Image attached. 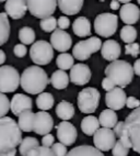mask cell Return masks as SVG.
Wrapping results in <instances>:
<instances>
[{"label": "cell", "mask_w": 140, "mask_h": 156, "mask_svg": "<svg viewBox=\"0 0 140 156\" xmlns=\"http://www.w3.org/2000/svg\"><path fill=\"white\" fill-rule=\"evenodd\" d=\"M22 142V131L12 118H0V156H15Z\"/></svg>", "instance_id": "1"}, {"label": "cell", "mask_w": 140, "mask_h": 156, "mask_svg": "<svg viewBox=\"0 0 140 156\" xmlns=\"http://www.w3.org/2000/svg\"><path fill=\"white\" fill-rule=\"evenodd\" d=\"M49 84V79L42 67L34 65L23 70L21 76V86L24 91L31 95L42 94Z\"/></svg>", "instance_id": "2"}, {"label": "cell", "mask_w": 140, "mask_h": 156, "mask_svg": "<svg viewBox=\"0 0 140 156\" xmlns=\"http://www.w3.org/2000/svg\"><path fill=\"white\" fill-rule=\"evenodd\" d=\"M105 75L115 84L116 87L125 88L132 81L134 78V67L127 61L117 59L112 62L105 68Z\"/></svg>", "instance_id": "3"}, {"label": "cell", "mask_w": 140, "mask_h": 156, "mask_svg": "<svg viewBox=\"0 0 140 156\" xmlns=\"http://www.w3.org/2000/svg\"><path fill=\"white\" fill-rule=\"evenodd\" d=\"M101 94L96 88L87 87L78 94V108L82 113H93L100 103Z\"/></svg>", "instance_id": "4"}, {"label": "cell", "mask_w": 140, "mask_h": 156, "mask_svg": "<svg viewBox=\"0 0 140 156\" xmlns=\"http://www.w3.org/2000/svg\"><path fill=\"white\" fill-rule=\"evenodd\" d=\"M118 27V17L114 13L98 14L94 20V31L95 33L103 37H109L115 34Z\"/></svg>", "instance_id": "5"}, {"label": "cell", "mask_w": 140, "mask_h": 156, "mask_svg": "<svg viewBox=\"0 0 140 156\" xmlns=\"http://www.w3.org/2000/svg\"><path fill=\"white\" fill-rule=\"evenodd\" d=\"M21 84V76L14 67L3 65L0 67V92H13Z\"/></svg>", "instance_id": "6"}, {"label": "cell", "mask_w": 140, "mask_h": 156, "mask_svg": "<svg viewBox=\"0 0 140 156\" xmlns=\"http://www.w3.org/2000/svg\"><path fill=\"white\" fill-rule=\"evenodd\" d=\"M102 48L101 39L98 36H92L90 39L78 42L72 48L73 57L78 61H87L93 53H96Z\"/></svg>", "instance_id": "7"}, {"label": "cell", "mask_w": 140, "mask_h": 156, "mask_svg": "<svg viewBox=\"0 0 140 156\" xmlns=\"http://www.w3.org/2000/svg\"><path fill=\"white\" fill-rule=\"evenodd\" d=\"M30 57L36 65H47L53 61L54 48L44 40H39L31 46Z\"/></svg>", "instance_id": "8"}, {"label": "cell", "mask_w": 140, "mask_h": 156, "mask_svg": "<svg viewBox=\"0 0 140 156\" xmlns=\"http://www.w3.org/2000/svg\"><path fill=\"white\" fill-rule=\"evenodd\" d=\"M125 126L128 130L132 150L140 154V107L132 110L125 119Z\"/></svg>", "instance_id": "9"}, {"label": "cell", "mask_w": 140, "mask_h": 156, "mask_svg": "<svg viewBox=\"0 0 140 156\" xmlns=\"http://www.w3.org/2000/svg\"><path fill=\"white\" fill-rule=\"evenodd\" d=\"M26 3H28V11L31 12L32 16L42 20L53 17V13L57 8V1L55 0H48V1L28 0L26 1Z\"/></svg>", "instance_id": "10"}, {"label": "cell", "mask_w": 140, "mask_h": 156, "mask_svg": "<svg viewBox=\"0 0 140 156\" xmlns=\"http://www.w3.org/2000/svg\"><path fill=\"white\" fill-rule=\"evenodd\" d=\"M93 143L98 151L107 152L113 150L114 145L116 144V135L112 129L101 128L93 135Z\"/></svg>", "instance_id": "11"}, {"label": "cell", "mask_w": 140, "mask_h": 156, "mask_svg": "<svg viewBox=\"0 0 140 156\" xmlns=\"http://www.w3.org/2000/svg\"><path fill=\"white\" fill-rule=\"evenodd\" d=\"M54 128L53 117L46 111H38L34 114L33 131L39 135H47Z\"/></svg>", "instance_id": "12"}, {"label": "cell", "mask_w": 140, "mask_h": 156, "mask_svg": "<svg viewBox=\"0 0 140 156\" xmlns=\"http://www.w3.org/2000/svg\"><path fill=\"white\" fill-rule=\"evenodd\" d=\"M56 130L59 143H62L66 146L75 144V142L77 141L78 132H77L76 126H73L72 123L68 122V121H62L56 126Z\"/></svg>", "instance_id": "13"}, {"label": "cell", "mask_w": 140, "mask_h": 156, "mask_svg": "<svg viewBox=\"0 0 140 156\" xmlns=\"http://www.w3.org/2000/svg\"><path fill=\"white\" fill-rule=\"evenodd\" d=\"M127 96L123 88L115 87L111 91H107L105 95V103L111 110H121L126 106Z\"/></svg>", "instance_id": "14"}, {"label": "cell", "mask_w": 140, "mask_h": 156, "mask_svg": "<svg viewBox=\"0 0 140 156\" xmlns=\"http://www.w3.org/2000/svg\"><path fill=\"white\" fill-rule=\"evenodd\" d=\"M91 76L92 74H91L90 67L82 63L75 64L70 69V80L77 86L87 85L91 79Z\"/></svg>", "instance_id": "15"}, {"label": "cell", "mask_w": 140, "mask_h": 156, "mask_svg": "<svg viewBox=\"0 0 140 156\" xmlns=\"http://www.w3.org/2000/svg\"><path fill=\"white\" fill-rule=\"evenodd\" d=\"M51 45L59 52H66L72 45V39L68 32L57 29L51 36Z\"/></svg>", "instance_id": "16"}, {"label": "cell", "mask_w": 140, "mask_h": 156, "mask_svg": "<svg viewBox=\"0 0 140 156\" xmlns=\"http://www.w3.org/2000/svg\"><path fill=\"white\" fill-rule=\"evenodd\" d=\"M5 10L8 17L13 20L22 19L28 11V3L26 1L21 0H8L5 2Z\"/></svg>", "instance_id": "17"}, {"label": "cell", "mask_w": 140, "mask_h": 156, "mask_svg": "<svg viewBox=\"0 0 140 156\" xmlns=\"http://www.w3.org/2000/svg\"><path fill=\"white\" fill-rule=\"evenodd\" d=\"M32 106H33L32 99L28 96L22 95V94H15L11 100L10 110L14 115L19 117L22 112L26 111V110H32Z\"/></svg>", "instance_id": "18"}, {"label": "cell", "mask_w": 140, "mask_h": 156, "mask_svg": "<svg viewBox=\"0 0 140 156\" xmlns=\"http://www.w3.org/2000/svg\"><path fill=\"white\" fill-rule=\"evenodd\" d=\"M119 17L126 25H132L140 19V9L135 3H126L121 8Z\"/></svg>", "instance_id": "19"}, {"label": "cell", "mask_w": 140, "mask_h": 156, "mask_svg": "<svg viewBox=\"0 0 140 156\" xmlns=\"http://www.w3.org/2000/svg\"><path fill=\"white\" fill-rule=\"evenodd\" d=\"M101 54L104 59L111 62L117 61L118 57L122 54V48L119 43L116 42L115 40H106L102 44Z\"/></svg>", "instance_id": "20"}, {"label": "cell", "mask_w": 140, "mask_h": 156, "mask_svg": "<svg viewBox=\"0 0 140 156\" xmlns=\"http://www.w3.org/2000/svg\"><path fill=\"white\" fill-rule=\"evenodd\" d=\"M82 0H59L57 1V6L62 10V13L67 16H75L79 13L83 7Z\"/></svg>", "instance_id": "21"}, {"label": "cell", "mask_w": 140, "mask_h": 156, "mask_svg": "<svg viewBox=\"0 0 140 156\" xmlns=\"http://www.w3.org/2000/svg\"><path fill=\"white\" fill-rule=\"evenodd\" d=\"M72 31L77 36L84 37L91 35V22L85 17H79L73 21Z\"/></svg>", "instance_id": "22"}, {"label": "cell", "mask_w": 140, "mask_h": 156, "mask_svg": "<svg viewBox=\"0 0 140 156\" xmlns=\"http://www.w3.org/2000/svg\"><path fill=\"white\" fill-rule=\"evenodd\" d=\"M100 129V121L94 115H88L81 121V130L85 135L92 136Z\"/></svg>", "instance_id": "23"}, {"label": "cell", "mask_w": 140, "mask_h": 156, "mask_svg": "<svg viewBox=\"0 0 140 156\" xmlns=\"http://www.w3.org/2000/svg\"><path fill=\"white\" fill-rule=\"evenodd\" d=\"M66 156H105L101 151L93 147L91 145H80L71 148Z\"/></svg>", "instance_id": "24"}, {"label": "cell", "mask_w": 140, "mask_h": 156, "mask_svg": "<svg viewBox=\"0 0 140 156\" xmlns=\"http://www.w3.org/2000/svg\"><path fill=\"white\" fill-rule=\"evenodd\" d=\"M98 121H100V124H101L103 128L106 129H114L115 126L117 124V114L114 110H111V109H105L100 113V117H98Z\"/></svg>", "instance_id": "25"}, {"label": "cell", "mask_w": 140, "mask_h": 156, "mask_svg": "<svg viewBox=\"0 0 140 156\" xmlns=\"http://www.w3.org/2000/svg\"><path fill=\"white\" fill-rule=\"evenodd\" d=\"M49 83L52 84V86L55 88V89H65L67 88L68 84H69V77L66 74V72L64 70H56L52 74V77L49 79Z\"/></svg>", "instance_id": "26"}, {"label": "cell", "mask_w": 140, "mask_h": 156, "mask_svg": "<svg viewBox=\"0 0 140 156\" xmlns=\"http://www.w3.org/2000/svg\"><path fill=\"white\" fill-rule=\"evenodd\" d=\"M56 114L59 119L68 121L75 115V107L68 101H60L56 107Z\"/></svg>", "instance_id": "27"}, {"label": "cell", "mask_w": 140, "mask_h": 156, "mask_svg": "<svg viewBox=\"0 0 140 156\" xmlns=\"http://www.w3.org/2000/svg\"><path fill=\"white\" fill-rule=\"evenodd\" d=\"M34 114L32 110H26V111L22 112L19 115V120H18V124H19L21 131L23 132H31L33 131V120H34Z\"/></svg>", "instance_id": "28"}, {"label": "cell", "mask_w": 140, "mask_h": 156, "mask_svg": "<svg viewBox=\"0 0 140 156\" xmlns=\"http://www.w3.org/2000/svg\"><path fill=\"white\" fill-rule=\"evenodd\" d=\"M10 36V22L6 12H0V46L7 43Z\"/></svg>", "instance_id": "29"}, {"label": "cell", "mask_w": 140, "mask_h": 156, "mask_svg": "<svg viewBox=\"0 0 140 156\" xmlns=\"http://www.w3.org/2000/svg\"><path fill=\"white\" fill-rule=\"evenodd\" d=\"M36 106L42 111H47L53 108L54 106V97L49 92H42L39 94L36 99Z\"/></svg>", "instance_id": "30"}, {"label": "cell", "mask_w": 140, "mask_h": 156, "mask_svg": "<svg viewBox=\"0 0 140 156\" xmlns=\"http://www.w3.org/2000/svg\"><path fill=\"white\" fill-rule=\"evenodd\" d=\"M38 144H39L38 140H37L36 137H32V136L24 137V139L22 140V142H21L20 147H19L21 156H26L30 151H32L33 148L39 146Z\"/></svg>", "instance_id": "31"}, {"label": "cell", "mask_w": 140, "mask_h": 156, "mask_svg": "<svg viewBox=\"0 0 140 156\" xmlns=\"http://www.w3.org/2000/svg\"><path fill=\"white\" fill-rule=\"evenodd\" d=\"M35 31L30 27H23L19 31V40L23 45H30L35 41Z\"/></svg>", "instance_id": "32"}, {"label": "cell", "mask_w": 140, "mask_h": 156, "mask_svg": "<svg viewBox=\"0 0 140 156\" xmlns=\"http://www.w3.org/2000/svg\"><path fill=\"white\" fill-rule=\"evenodd\" d=\"M121 39L126 44L135 43L137 39V30L132 25H125L121 30Z\"/></svg>", "instance_id": "33"}, {"label": "cell", "mask_w": 140, "mask_h": 156, "mask_svg": "<svg viewBox=\"0 0 140 156\" xmlns=\"http://www.w3.org/2000/svg\"><path fill=\"white\" fill-rule=\"evenodd\" d=\"M73 63H75L73 56L68 53H62L60 55L57 56L56 65L59 67L60 70H64L65 72V70L67 69H71L73 67Z\"/></svg>", "instance_id": "34"}, {"label": "cell", "mask_w": 140, "mask_h": 156, "mask_svg": "<svg viewBox=\"0 0 140 156\" xmlns=\"http://www.w3.org/2000/svg\"><path fill=\"white\" fill-rule=\"evenodd\" d=\"M39 27H41V29L44 32H47V33L53 32L57 28V19L55 17H49V18H46V19L41 20Z\"/></svg>", "instance_id": "35"}, {"label": "cell", "mask_w": 140, "mask_h": 156, "mask_svg": "<svg viewBox=\"0 0 140 156\" xmlns=\"http://www.w3.org/2000/svg\"><path fill=\"white\" fill-rule=\"evenodd\" d=\"M26 156H56L54 154L53 150L49 147H45V146H37L30 151Z\"/></svg>", "instance_id": "36"}, {"label": "cell", "mask_w": 140, "mask_h": 156, "mask_svg": "<svg viewBox=\"0 0 140 156\" xmlns=\"http://www.w3.org/2000/svg\"><path fill=\"white\" fill-rule=\"evenodd\" d=\"M10 106L11 101L9 100V98L5 94L0 92V118H5V115L10 110Z\"/></svg>", "instance_id": "37"}, {"label": "cell", "mask_w": 140, "mask_h": 156, "mask_svg": "<svg viewBox=\"0 0 140 156\" xmlns=\"http://www.w3.org/2000/svg\"><path fill=\"white\" fill-rule=\"evenodd\" d=\"M128 153H129V148H127L119 140L116 142V144L114 145V147L112 150L113 156H127Z\"/></svg>", "instance_id": "38"}, {"label": "cell", "mask_w": 140, "mask_h": 156, "mask_svg": "<svg viewBox=\"0 0 140 156\" xmlns=\"http://www.w3.org/2000/svg\"><path fill=\"white\" fill-rule=\"evenodd\" d=\"M125 53H126V55H130L132 57H137L140 53V45L138 43L126 44V46H125Z\"/></svg>", "instance_id": "39"}, {"label": "cell", "mask_w": 140, "mask_h": 156, "mask_svg": "<svg viewBox=\"0 0 140 156\" xmlns=\"http://www.w3.org/2000/svg\"><path fill=\"white\" fill-rule=\"evenodd\" d=\"M52 150H53L54 154L56 156H66L68 153L67 146L62 143H55V144L52 146Z\"/></svg>", "instance_id": "40"}, {"label": "cell", "mask_w": 140, "mask_h": 156, "mask_svg": "<svg viewBox=\"0 0 140 156\" xmlns=\"http://www.w3.org/2000/svg\"><path fill=\"white\" fill-rule=\"evenodd\" d=\"M119 141L123 143L127 148H132V141H130V137H129V133H128V130H127L126 126H125V129H124L123 133H122L121 137H119Z\"/></svg>", "instance_id": "41"}, {"label": "cell", "mask_w": 140, "mask_h": 156, "mask_svg": "<svg viewBox=\"0 0 140 156\" xmlns=\"http://www.w3.org/2000/svg\"><path fill=\"white\" fill-rule=\"evenodd\" d=\"M26 53H28V48H25V45H23L22 43L21 44H17L15 46H14L13 48V54L17 57H24V56L26 55Z\"/></svg>", "instance_id": "42"}, {"label": "cell", "mask_w": 140, "mask_h": 156, "mask_svg": "<svg viewBox=\"0 0 140 156\" xmlns=\"http://www.w3.org/2000/svg\"><path fill=\"white\" fill-rule=\"evenodd\" d=\"M57 25H58V29L65 31L70 27V20L67 17H65V16L59 17L58 20H57Z\"/></svg>", "instance_id": "43"}, {"label": "cell", "mask_w": 140, "mask_h": 156, "mask_svg": "<svg viewBox=\"0 0 140 156\" xmlns=\"http://www.w3.org/2000/svg\"><path fill=\"white\" fill-rule=\"evenodd\" d=\"M126 106L127 108L129 109H137L140 107V100H138L136 97H132V96H130V97L127 98V101H126Z\"/></svg>", "instance_id": "44"}, {"label": "cell", "mask_w": 140, "mask_h": 156, "mask_svg": "<svg viewBox=\"0 0 140 156\" xmlns=\"http://www.w3.org/2000/svg\"><path fill=\"white\" fill-rule=\"evenodd\" d=\"M42 144H43V146H45V147L51 148V146H53V145L55 144V137H54V135H52V134L44 135L42 139Z\"/></svg>", "instance_id": "45"}, {"label": "cell", "mask_w": 140, "mask_h": 156, "mask_svg": "<svg viewBox=\"0 0 140 156\" xmlns=\"http://www.w3.org/2000/svg\"><path fill=\"white\" fill-rule=\"evenodd\" d=\"M115 84L113 83L109 78H107V77H105L102 80V88H103L104 90H106V91H111V90H113L115 88Z\"/></svg>", "instance_id": "46"}, {"label": "cell", "mask_w": 140, "mask_h": 156, "mask_svg": "<svg viewBox=\"0 0 140 156\" xmlns=\"http://www.w3.org/2000/svg\"><path fill=\"white\" fill-rule=\"evenodd\" d=\"M124 129H125V121H118L117 122V124L115 126V128H114V133H115V135H116V137H121V135H122V133H123V131H124Z\"/></svg>", "instance_id": "47"}, {"label": "cell", "mask_w": 140, "mask_h": 156, "mask_svg": "<svg viewBox=\"0 0 140 156\" xmlns=\"http://www.w3.org/2000/svg\"><path fill=\"white\" fill-rule=\"evenodd\" d=\"M134 73L136 74L137 76L140 77V58L139 59H136V62L134 63Z\"/></svg>", "instance_id": "48"}, {"label": "cell", "mask_w": 140, "mask_h": 156, "mask_svg": "<svg viewBox=\"0 0 140 156\" xmlns=\"http://www.w3.org/2000/svg\"><path fill=\"white\" fill-rule=\"evenodd\" d=\"M111 9L112 10H118V8H119V1H117V0H113V1H111Z\"/></svg>", "instance_id": "49"}, {"label": "cell", "mask_w": 140, "mask_h": 156, "mask_svg": "<svg viewBox=\"0 0 140 156\" xmlns=\"http://www.w3.org/2000/svg\"><path fill=\"white\" fill-rule=\"evenodd\" d=\"M6 53L3 52L2 50H0V65L5 64V62H6Z\"/></svg>", "instance_id": "50"}, {"label": "cell", "mask_w": 140, "mask_h": 156, "mask_svg": "<svg viewBox=\"0 0 140 156\" xmlns=\"http://www.w3.org/2000/svg\"><path fill=\"white\" fill-rule=\"evenodd\" d=\"M138 3H139V5H140V0H138Z\"/></svg>", "instance_id": "51"}]
</instances>
